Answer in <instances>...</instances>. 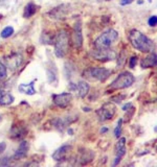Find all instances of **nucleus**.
Returning a JSON list of instances; mask_svg holds the SVG:
<instances>
[{"instance_id": "cd10ccee", "label": "nucleus", "mask_w": 157, "mask_h": 167, "mask_svg": "<svg viewBox=\"0 0 157 167\" xmlns=\"http://www.w3.org/2000/svg\"><path fill=\"white\" fill-rule=\"evenodd\" d=\"M107 131H108V129H107V128H103V129L101 130V133H106Z\"/></svg>"}, {"instance_id": "393cba45", "label": "nucleus", "mask_w": 157, "mask_h": 167, "mask_svg": "<svg viewBox=\"0 0 157 167\" xmlns=\"http://www.w3.org/2000/svg\"><path fill=\"white\" fill-rule=\"evenodd\" d=\"M137 56H132V58H130V62H129V66H130V68H134L135 67V65H136V63H137Z\"/></svg>"}, {"instance_id": "dca6fc26", "label": "nucleus", "mask_w": 157, "mask_h": 167, "mask_svg": "<svg viewBox=\"0 0 157 167\" xmlns=\"http://www.w3.org/2000/svg\"><path fill=\"white\" fill-rule=\"evenodd\" d=\"M35 82L36 79H34L33 82H30V84H21L19 85L18 87V90L20 91L21 93H24V94H27V95H34L36 94V90H35Z\"/></svg>"}, {"instance_id": "9d476101", "label": "nucleus", "mask_w": 157, "mask_h": 167, "mask_svg": "<svg viewBox=\"0 0 157 167\" xmlns=\"http://www.w3.org/2000/svg\"><path fill=\"white\" fill-rule=\"evenodd\" d=\"M72 43L75 48H81L83 45V35H82V24L77 22L72 32Z\"/></svg>"}, {"instance_id": "2eb2a0df", "label": "nucleus", "mask_w": 157, "mask_h": 167, "mask_svg": "<svg viewBox=\"0 0 157 167\" xmlns=\"http://www.w3.org/2000/svg\"><path fill=\"white\" fill-rule=\"evenodd\" d=\"M14 96L8 91L0 88V105H9L14 102Z\"/></svg>"}, {"instance_id": "bb28decb", "label": "nucleus", "mask_w": 157, "mask_h": 167, "mask_svg": "<svg viewBox=\"0 0 157 167\" xmlns=\"http://www.w3.org/2000/svg\"><path fill=\"white\" fill-rule=\"evenodd\" d=\"M131 2H133V0H122L120 4H122V5H126V4H129Z\"/></svg>"}, {"instance_id": "f8f14e48", "label": "nucleus", "mask_w": 157, "mask_h": 167, "mask_svg": "<svg viewBox=\"0 0 157 167\" xmlns=\"http://www.w3.org/2000/svg\"><path fill=\"white\" fill-rule=\"evenodd\" d=\"M28 149H30V143L27 141H22V142L19 144V147L17 149V152L14 155V160H21L23 158H25L26 155L28 152Z\"/></svg>"}, {"instance_id": "5701e85b", "label": "nucleus", "mask_w": 157, "mask_h": 167, "mask_svg": "<svg viewBox=\"0 0 157 167\" xmlns=\"http://www.w3.org/2000/svg\"><path fill=\"white\" fill-rule=\"evenodd\" d=\"M122 123H123V119H120L117 123V126H116L115 130H114V135H115L116 138H120V133H122Z\"/></svg>"}, {"instance_id": "1a4fd4ad", "label": "nucleus", "mask_w": 157, "mask_h": 167, "mask_svg": "<svg viewBox=\"0 0 157 167\" xmlns=\"http://www.w3.org/2000/svg\"><path fill=\"white\" fill-rule=\"evenodd\" d=\"M126 154V138H120V140L117 141L115 145V160H114L113 165L116 166L117 164H120V162L122 161V158L124 155Z\"/></svg>"}, {"instance_id": "39448f33", "label": "nucleus", "mask_w": 157, "mask_h": 167, "mask_svg": "<svg viewBox=\"0 0 157 167\" xmlns=\"http://www.w3.org/2000/svg\"><path fill=\"white\" fill-rule=\"evenodd\" d=\"M111 74V71L106 68H88L84 71V76L90 81L105 82Z\"/></svg>"}, {"instance_id": "0eeeda50", "label": "nucleus", "mask_w": 157, "mask_h": 167, "mask_svg": "<svg viewBox=\"0 0 157 167\" xmlns=\"http://www.w3.org/2000/svg\"><path fill=\"white\" fill-rule=\"evenodd\" d=\"M115 112H116V107L114 105V103L107 102L97 110L96 114L97 116H99V120L106 121V120H111L114 115H115Z\"/></svg>"}, {"instance_id": "7ed1b4c3", "label": "nucleus", "mask_w": 157, "mask_h": 167, "mask_svg": "<svg viewBox=\"0 0 157 167\" xmlns=\"http://www.w3.org/2000/svg\"><path fill=\"white\" fill-rule=\"evenodd\" d=\"M118 39V34L116 30L109 29L105 32L103 35H101L94 41L96 48H109L111 45L115 43V41Z\"/></svg>"}, {"instance_id": "9b49d317", "label": "nucleus", "mask_w": 157, "mask_h": 167, "mask_svg": "<svg viewBox=\"0 0 157 167\" xmlns=\"http://www.w3.org/2000/svg\"><path fill=\"white\" fill-rule=\"evenodd\" d=\"M70 150H71V145H63V146H61L60 149H58L52 154V159H54V161H59V162L64 161V160H66V158H67Z\"/></svg>"}, {"instance_id": "ddd939ff", "label": "nucleus", "mask_w": 157, "mask_h": 167, "mask_svg": "<svg viewBox=\"0 0 157 167\" xmlns=\"http://www.w3.org/2000/svg\"><path fill=\"white\" fill-rule=\"evenodd\" d=\"M75 92H77V95L78 96V97L83 98L85 97V96L87 95L88 92H89L90 90V86L89 84L86 83V82H80L78 84H77L75 86Z\"/></svg>"}, {"instance_id": "20e7f679", "label": "nucleus", "mask_w": 157, "mask_h": 167, "mask_svg": "<svg viewBox=\"0 0 157 167\" xmlns=\"http://www.w3.org/2000/svg\"><path fill=\"white\" fill-rule=\"evenodd\" d=\"M135 82V77L130 72H124L120 73L112 82L110 85V89L112 90H120V89H126L128 87H131Z\"/></svg>"}, {"instance_id": "423d86ee", "label": "nucleus", "mask_w": 157, "mask_h": 167, "mask_svg": "<svg viewBox=\"0 0 157 167\" xmlns=\"http://www.w3.org/2000/svg\"><path fill=\"white\" fill-rule=\"evenodd\" d=\"M90 55L97 61L107 62V61H112L115 58V52L111 50L110 48H96V50H92L90 52Z\"/></svg>"}, {"instance_id": "a878e982", "label": "nucleus", "mask_w": 157, "mask_h": 167, "mask_svg": "<svg viewBox=\"0 0 157 167\" xmlns=\"http://www.w3.org/2000/svg\"><path fill=\"white\" fill-rule=\"evenodd\" d=\"M5 147H6L5 142H1V143H0V154L4 152V149H5Z\"/></svg>"}, {"instance_id": "b1692460", "label": "nucleus", "mask_w": 157, "mask_h": 167, "mask_svg": "<svg viewBox=\"0 0 157 167\" xmlns=\"http://www.w3.org/2000/svg\"><path fill=\"white\" fill-rule=\"evenodd\" d=\"M157 24V17L156 16H152L149 19V25L150 26H156Z\"/></svg>"}, {"instance_id": "f3484780", "label": "nucleus", "mask_w": 157, "mask_h": 167, "mask_svg": "<svg viewBox=\"0 0 157 167\" xmlns=\"http://www.w3.org/2000/svg\"><path fill=\"white\" fill-rule=\"evenodd\" d=\"M156 66V53L152 52L145 58L141 61V67L142 68H151V67H155Z\"/></svg>"}, {"instance_id": "a211bd4d", "label": "nucleus", "mask_w": 157, "mask_h": 167, "mask_svg": "<svg viewBox=\"0 0 157 167\" xmlns=\"http://www.w3.org/2000/svg\"><path fill=\"white\" fill-rule=\"evenodd\" d=\"M26 135V130L22 128V125H14L13 129L11 131V137L14 139H19V138H22Z\"/></svg>"}, {"instance_id": "f257e3e1", "label": "nucleus", "mask_w": 157, "mask_h": 167, "mask_svg": "<svg viewBox=\"0 0 157 167\" xmlns=\"http://www.w3.org/2000/svg\"><path fill=\"white\" fill-rule=\"evenodd\" d=\"M129 41L131 45L140 52H151L155 47L151 39L136 29H132L129 32Z\"/></svg>"}, {"instance_id": "c85d7f7f", "label": "nucleus", "mask_w": 157, "mask_h": 167, "mask_svg": "<svg viewBox=\"0 0 157 167\" xmlns=\"http://www.w3.org/2000/svg\"><path fill=\"white\" fill-rule=\"evenodd\" d=\"M106 1H110V0H106Z\"/></svg>"}, {"instance_id": "c756f323", "label": "nucleus", "mask_w": 157, "mask_h": 167, "mask_svg": "<svg viewBox=\"0 0 157 167\" xmlns=\"http://www.w3.org/2000/svg\"><path fill=\"white\" fill-rule=\"evenodd\" d=\"M0 120H1V116H0Z\"/></svg>"}, {"instance_id": "aec40b11", "label": "nucleus", "mask_w": 157, "mask_h": 167, "mask_svg": "<svg viewBox=\"0 0 157 167\" xmlns=\"http://www.w3.org/2000/svg\"><path fill=\"white\" fill-rule=\"evenodd\" d=\"M13 34H14V28L12 26H6L1 32V35H0V36H1V38H3V39H8V38L11 37Z\"/></svg>"}, {"instance_id": "6e6552de", "label": "nucleus", "mask_w": 157, "mask_h": 167, "mask_svg": "<svg viewBox=\"0 0 157 167\" xmlns=\"http://www.w3.org/2000/svg\"><path fill=\"white\" fill-rule=\"evenodd\" d=\"M52 99H54V103L56 105H58L59 108H62V109H65L69 105V103L72 100V94L69 92L57 94V95L52 96Z\"/></svg>"}, {"instance_id": "4468645a", "label": "nucleus", "mask_w": 157, "mask_h": 167, "mask_svg": "<svg viewBox=\"0 0 157 167\" xmlns=\"http://www.w3.org/2000/svg\"><path fill=\"white\" fill-rule=\"evenodd\" d=\"M6 63H8V66L9 68H12L13 70L17 69L19 66L21 65V63H22V56L19 55H12L9 58H5Z\"/></svg>"}, {"instance_id": "6ab92c4d", "label": "nucleus", "mask_w": 157, "mask_h": 167, "mask_svg": "<svg viewBox=\"0 0 157 167\" xmlns=\"http://www.w3.org/2000/svg\"><path fill=\"white\" fill-rule=\"evenodd\" d=\"M37 12V5L34 4L33 2H30L25 5L24 8V13H23V17L24 18H30L36 14Z\"/></svg>"}, {"instance_id": "f03ea898", "label": "nucleus", "mask_w": 157, "mask_h": 167, "mask_svg": "<svg viewBox=\"0 0 157 167\" xmlns=\"http://www.w3.org/2000/svg\"><path fill=\"white\" fill-rule=\"evenodd\" d=\"M69 34L66 30L62 29L57 34L54 38V53L58 58H63L67 55L69 49Z\"/></svg>"}, {"instance_id": "4be33fe9", "label": "nucleus", "mask_w": 157, "mask_h": 167, "mask_svg": "<svg viewBox=\"0 0 157 167\" xmlns=\"http://www.w3.org/2000/svg\"><path fill=\"white\" fill-rule=\"evenodd\" d=\"M14 2L15 0H0V8H9Z\"/></svg>"}, {"instance_id": "412c9836", "label": "nucleus", "mask_w": 157, "mask_h": 167, "mask_svg": "<svg viewBox=\"0 0 157 167\" xmlns=\"http://www.w3.org/2000/svg\"><path fill=\"white\" fill-rule=\"evenodd\" d=\"M8 76V71H6L5 65L2 63V61L0 60V82H3Z\"/></svg>"}]
</instances>
